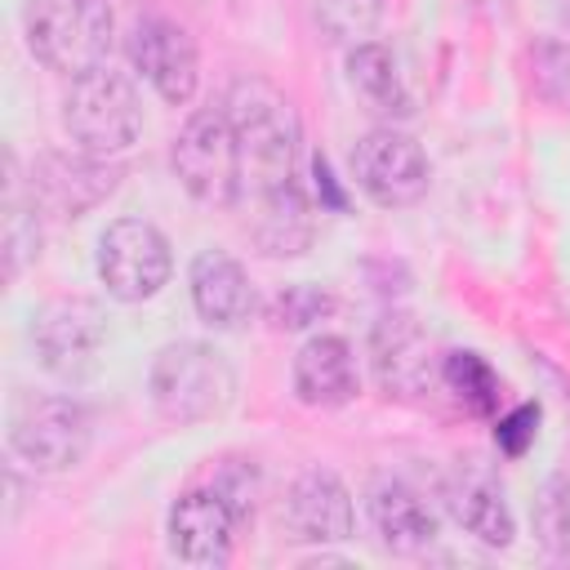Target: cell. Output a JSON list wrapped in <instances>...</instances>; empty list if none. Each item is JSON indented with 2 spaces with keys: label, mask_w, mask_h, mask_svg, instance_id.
I'll use <instances>...</instances> for the list:
<instances>
[{
  "label": "cell",
  "mask_w": 570,
  "mask_h": 570,
  "mask_svg": "<svg viewBox=\"0 0 570 570\" xmlns=\"http://www.w3.org/2000/svg\"><path fill=\"white\" fill-rule=\"evenodd\" d=\"M223 111L232 116V129H236V142H240V200L249 191H263L272 183L294 178L303 129H298L294 102L276 85H267L258 76H245L227 89Z\"/></svg>",
  "instance_id": "obj_1"
},
{
  "label": "cell",
  "mask_w": 570,
  "mask_h": 570,
  "mask_svg": "<svg viewBox=\"0 0 570 570\" xmlns=\"http://www.w3.org/2000/svg\"><path fill=\"white\" fill-rule=\"evenodd\" d=\"M147 392L160 419L178 428H196L218 419L236 396V370L232 361L205 343V338H178L165 343L147 370Z\"/></svg>",
  "instance_id": "obj_2"
},
{
  "label": "cell",
  "mask_w": 570,
  "mask_h": 570,
  "mask_svg": "<svg viewBox=\"0 0 570 570\" xmlns=\"http://www.w3.org/2000/svg\"><path fill=\"white\" fill-rule=\"evenodd\" d=\"M22 31L36 62L71 80L107 62L116 18L107 0H31L22 13Z\"/></svg>",
  "instance_id": "obj_3"
},
{
  "label": "cell",
  "mask_w": 570,
  "mask_h": 570,
  "mask_svg": "<svg viewBox=\"0 0 570 570\" xmlns=\"http://www.w3.org/2000/svg\"><path fill=\"white\" fill-rule=\"evenodd\" d=\"M62 129H67L71 147H80V151L120 156L142 134V102H138L134 85L102 62L85 76H71V85L62 94Z\"/></svg>",
  "instance_id": "obj_4"
},
{
  "label": "cell",
  "mask_w": 570,
  "mask_h": 570,
  "mask_svg": "<svg viewBox=\"0 0 570 570\" xmlns=\"http://www.w3.org/2000/svg\"><path fill=\"white\" fill-rule=\"evenodd\" d=\"M89 445L94 419L76 396H27L9 414V454L36 476L76 472Z\"/></svg>",
  "instance_id": "obj_5"
},
{
  "label": "cell",
  "mask_w": 570,
  "mask_h": 570,
  "mask_svg": "<svg viewBox=\"0 0 570 570\" xmlns=\"http://www.w3.org/2000/svg\"><path fill=\"white\" fill-rule=\"evenodd\" d=\"M169 160L191 200L209 209H232L240 200V142H236V129L223 102L187 116V125L174 138Z\"/></svg>",
  "instance_id": "obj_6"
},
{
  "label": "cell",
  "mask_w": 570,
  "mask_h": 570,
  "mask_svg": "<svg viewBox=\"0 0 570 570\" xmlns=\"http://www.w3.org/2000/svg\"><path fill=\"white\" fill-rule=\"evenodd\" d=\"M174 276V249L147 218H116L98 236V281L116 303H147Z\"/></svg>",
  "instance_id": "obj_7"
},
{
  "label": "cell",
  "mask_w": 570,
  "mask_h": 570,
  "mask_svg": "<svg viewBox=\"0 0 570 570\" xmlns=\"http://www.w3.org/2000/svg\"><path fill=\"white\" fill-rule=\"evenodd\" d=\"M352 178L379 209H410L428 196V151L396 125H374L352 147Z\"/></svg>",
  "instance_id": "obj_8"
},
{
  "label": "cell",
  "mask_w": 570,
  "mask_h": 570,
  "mask_svg": "<svg viewBox=\"0 0 570 570\" xmlns=\"http://www.w3.org/2000/svg\"><path fill=\"white\" fill-rule=\"evenodd\" d=\"M245 517L249 512L223 485L183 490L169 503V517H165L169 552L183 566H200V570L227 566L232 561V548H236V530L245 525Z\"/></svg>",
  "instance_id": "obj_9"
},
{
  "label": "cell",
  "mask_w": 570,
  "mask_h": 570,
  "mask_svg": "<svg viewBox=\"0 0 570 570\" xmlns=\"http://www.w3.org/2000/svg\"><path fill=\"white\" fill-rule=\"evenodd\" d=\"M36 356L58 383H85L102 365L107 347V316L89 298H58L36 316Z\"/></svg>",
  "instance_id": "obj_10"
},
{
  "label": "cell",
  "mask_w": 570,
  "mask_h": 570,
  "mask_svg": "<svg viewBox=\"0 0 570 570\" xmlns=\"http://www.w3.org/2000/svg\"><path fill=\"white\" fill-rule=\"evenodd\" d=\"M125 53L134 62V71H142V80L169 102V107H187L196 98L200 85V53L196 40L187 36L183 22L165 18V13H147L129 27L125 36Z\"/></svg>",
  "instance_id": "obj_11"
},
{
  "label": "cell",
  "mask_w": 570,
  "mask_h": 570,
  "mask_svg": "<svg viewBox=\"0 0 570 570\" xmlns=\"http://www.w3.org/2000/svg\"><path fill=\"white\" fill-rule=\"evenodd\" d=\"M116 187H120V169L111 165V156H94V151H80V147L49 151L31 165V200L53 209L58 218L89 214Z\"/></svg>",
  "instance_id": "obj_12"
},
{
  "label": "cell",
  "mask_w": 570,
  "mask_h": 570,
  "mask_svg": "<svg viewBox=\"0 0 570 570\" xmlns=\"http://www.w3.org/2000/svg\"><path fill=\"white\" fill-rule=\"evenodd\" d=\"M187 289H191L196 316L223 334L245 330L258 312V294L249 285V272L227 249H200L187 267Z\"/></svg>",
  "instance_id": "obj_13"
},
{
  "label": "cell",
  "mask_w": 570,
  "mask_h": 570,
  "mask_svg": "<svg viewBox=\"0 0 570 570\" xmlns=\"http://www.w3.org/2000/svg\"><path fill=\"white\" fill-rule=\"evenodd\" d=\"M285 525H289V539H298V543L352 539L356 512H352V494L338 481V472H330V468L298 472L289 494H285Z\"/></svg>",
  "instance_id": "obj_14"
},
{
  "label": "cell",
  "mask_w": 570,
  "mask_h": 570,
  "mask_svg": "<svg viewBox=\"0 0 570 570\" xmlns=\"http://www.w3.org/2000/svg\"><path fill=\"white\" fill-rule=\"evenodd\" d=\"M240 209H245L249 240L267 258H294L312 245V200H307L298 174L285 183H272L263 191H249L240 200Z\"/></svg>",
  "instance_id": "obj_15"
},
{
  "label": "cell",
  "mask_w": 570,
  "mask_h": 570,
  "mask_svg": "<svg viewBox=\"0 0 570 570\" xmlns=\"http://www.w3.org/2000/svg\"><path fill=\"white\" fill-rule=\"evenodd\" d=\"M289 383L294 396L312 410H338L347 401H356L361 392V370H356V352L343 334H312L289 365Z\"/></svg>",
  "instance_id": "obj_16"
},
{
  "label": "cell",
  "mask_w": 570,
  "mask_h": 570,
  "mask_svg": "<svg viewBox=\"0 0 570 570\" xmlns=\"http://www.w3.org/2000/svg\"><path fill=\"white\" fill-rule=\"evenodd\" d=\"M347 85L361 98L370 116H383V125H396L414 111V94L396 67V53L379 40H356L347 53Z\"/></svg>",
  "instance_id": "obj_17"
},
{
  "label": "cell",
  "mask_w": 570,
  "mask_h": 570,
  "mask_svg": "<svg viewBox=\"0 0 570 570\" xmlns=\"http://www.w3.org/2000/svg\"><path fill=\"white\" fill-rule=\"evenodd\" d=\"M370 525L383 539L387 552H423L436 543V512L423 503L419 490H410L405 481H379L370 490Z\"/></svg>",
  "instance_id": "obj_18"
},
{
  "label": "cell",
  "mask_w": 570,
  "mask_h": 570,
  "mask_svg": "<svg viewBox=\"0 0 570 570\" xmlns=\"http://www.w3.org/2000/svg\"><path fill=\"white\" fill-rule=\"evenodd\" d=\"M445 503H450V517L485 548H508L512 534H517V521H512V508L503 499V490L485 476H459L450 490H445Z\"/></svg>",
  "instance_id": "obj_19"
},
{
  "label": "cell",
  "mask_w": 570,
  "mask_h": 570,
  "mask_svg": "<svg viewBox=\"0 0 570 570\" xmlns=\"http://www.w3.org/2000/svg\"><path fill=\"white\" fill-rule=\"evenodd\" d=\"M374 352H379V379L392 392L419 387L428 379V338L405 321V316H387L374 334Z\"/></svg>",
  "instance_id": "obj_20"
},
{
  "label": "cell",
  "mask_w": 570,
  "mask_h": 570,
  "mask_svg": "<svg viewBox=\"0 0 570 570\" xmlns=\"http://www.w3.org/2000/svg\"><path fill=\"white\" fill-rule=\"evenodd\" d=\"M441 387L472 414H494L499 410V374L490 370L485 356L476 352H445L441 356Z\"/></svg>",
  "instance_id": "obj_21"
},
{
  "label": "cell",
  "mask_w": 570,
  "mask_h": 570,
  "mask_svg": "<svg viewBox=\"0 0 570 570\" xmlns=\"http://www.w3.org/2000/svg\"><path fill=\"white\" fill-rule=\"evenodd\" d=\"M534 534L548 557L570 561V468L552 472L534 499Z\"/></svg>",
  "instance_id": "obj_22"
},
{
  "label": "cell",
  "mask_w": 570,
  "mask_h": 570,
  "mask_svg": "<svg viewBox=\"0 0 570 570\" xmlns=\"http://www.w3.org/2000/svg\"><path fill=\"white\" fill-rule=\"evenodd\" d=\"M31 209H36V200L22 205L18 196H9V205H4V276L9 281L40 254V223Z\"/></svg>",
  "instance_id": "obj_23"
},
{
  "label": "cell",
  "mask_w": 570,
  "mask_h": 570,
  "mask_svg": "<svg viewBox=\"0 0 570 570\" xmlns=\"http://www.w3.org/2000/svg\"><path fill=\"white\" fill-rule=\"evenodd\" d=\"M330 312H334V298L316 285H285L267 307L272 325H281V330H307Z\"/></svg>",
  "instance_id": "obj_24"
},
{
  "label": "cell",
  "mask_w": 570,
  "mask_h": 570,
  "mask_svg": "<svg viewBox=\"0 0 570 570\" xmlns=\"http://www.w3.org/2000/svg\"><path fill=\"white\" fill-rule=\"evenodd\" d=\"M316 13H321V22H325L334 36L356 40V36H365V31L374 27L379 0H316Z\"/></svg>",
  "instance_id": "obj_25"
},
{
  "label": "cell",
  "mask_w": 570,
  "mask_h": 570,
  "mask_svg": "<svg viewBox=\"0 0 570 570\" xmlns=\"http://www.w3.org/2000/svg\"><path fill=\"white\" fill-rule=\"evenodd\" d=\"M534 436H539V405L534 401H525V405L508 410L503 419H494V445L503 454H512V459H521L534 445Z\"/></svg>",
  "instance_id": "obj_26"
}]
</instances>
